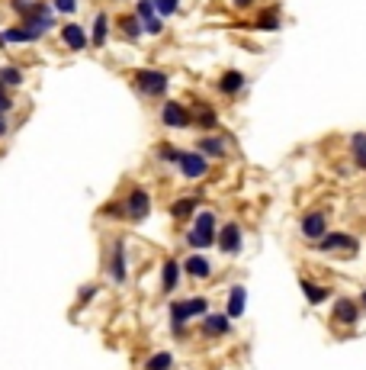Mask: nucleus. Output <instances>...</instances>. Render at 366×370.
Segmentation results:
<instances>
[{
	"label": "nucleus",
	"mask_w": 366,
	"mask_h": 370,
	"mask_svg": "<svg viewBox=\"0 0 366 370\" xmlns=\"http://www.w3.org/2000/svg\"><path fill=\"white\" fill-rule=\"evenodd\" d=\"M167 87H171V74L161 71V68H139L135 74H132V91L145 100L164 97Z\"/></svg>",
	"instance_id": "obj_1"
},
{
	"label": "nucleus",
	"mask_w": 366,
	"mask_h": 370,
	"mask_svg": "<svg viewBox=\"0 0 366 370\" xmlns=\"http://www.w3.org/2000/svg\"><path fill=\"white\" fill-rule=\"evenodd\" d=\"M187 245L190 248H209V245H215V213L202 210L193 216V225H190L187 232Z\"/></svg>",
	"instance_id": "obj_2"
},
{
	"label": "nucleus",
	"mask_w": 366,
	"mask_h": 370,
	"mask_svg": "<svg viewBox=\"0 0 366 370\" xmlns=\"http://www.w3.org/2000/svg\"><path fill=\"white\" fill-rule=\"evenodd\" d=\"M315 248L321 254H347V258H353L360 242L353 235H347V232H325V235L315 242Z\"/></svg>",
	"instance_id": "obj_3"
},
{
	"label": "nucleus",
	"mask_w": 366,
	"mask_h": 370,
	"mask_svg": "<svg viewBox=\"0 0 366 370\" xmlns=\"http://www.w3.org/2000/svg\"><path fill=\"white\" fill-rule=\"evenodd\" d=\"M158 116L167 129H190L193 126V113H190L187 103H180V100H164Z\"/></svg>",
	"instance_id": "obj_4"
},
{
	"label": "nucleus",
	"mask_w": 366,
	"mask_h": 370,
	"mask_svg": "<svg viewBox=\"0 0 366 370\" xmlns=\"http://www.w3.org/2000/svg\"><path fill=\"white\" fill-rule=\"evenodd\" d=\"M177 168L187 181H202V177L209 174V158L202 152H187V148H183L177 158Z\"/></svg>",
	"instance_id": "obj_5"
},
{
	"label": "nucleus",
	"mask_w": 366,
	"mask_h": 370,
	"mask_svg": "<svg viewBox=\"0 0 366 370\" xmlns=\"http://www.w3.org/2000/svg\"><path fill=\"white\" fill-rule=\"evenodd\" d=\"M122 210L129 219H135V223H142V219L151 213V194H148L145 187H132L129 194H125L122 200Z\"/></svg>",
	"instance_id": "obj_6"
},
{
	"label": "nucleus",
	"mask_w": 366,
	"mask_h": 370,
	"mask_svg": "<svg viewBox=\"0 0 366 370\" xmlns=\"http://www.w3.org/2000/svg\"><path fill=\"white\" fill-rule=\"evenodd\" d=\"M58 35H62V45L68 52H84V49H90V33L81 26V23H64L62 29H58Z\"/></svg>",
	"instance_id": "obj_7"
},
{
	"label": "nucleus",
	"mask_w": 366,
	"mask_h": 370,
	"mask_svg": "<svg viewBox=\"0 0 366 370\" xmlns=\"http://www.w3.org/2000/svg\"><path fill=\"white\" fill-rule=\"evenodd\" d=\"M110 277H113V284H119V286L129 280V264H125V242L122 238H116L113 248H110Z\"/></svg>",
	"instance_id": "obj_8"
},
{
	"label": "nucleus",
	"mask_w": 366,
	"mask_h": 370,
	"mask_svg": "<svg viewBox=\"0 0 366 370\" xmlns=\"http://www.w3.org/2000/svg\"><path fill=\"white\" fill-rule=\"evenodd\" d=\"M215 242H219V248L228 254V258H235V254L241 252V225H238V223H225L219 229V235H215Z\"/></svg>",
	"instance_id": "obj_9"
},
{
	"label": "nucleus",
	"mask_w": 366,
	"mask_h": 370,
	"mask_svg": "<svg viewBox=\"0 0 366 370\" xmlns=\"http://www.w3.org/2000/svg\"><path fill=\"white\" fill-rule=\"evenodd\" d=\"M45 35L39 29L26 26V23H16V26H7L4 29V43L7 45H29V43H42Z\"/></svg>",
	"instance_id": "obj_10"
},
{
	"label": "nucleus",
	"mask_w": 366,
	"mask_h": 370,
	"mask_svg": "<svg viewBox=\"0 0 366 370\" xmlns=\"http://www.w3.org/2000/svg\"><path fill=\"white\" fill-rule=\"evenodd\" d=\"M244 84H248V77H244L238 68L222 71V77L215 81V87H219L222 97H235V94H241V91H244Z\"/></svg>",
	"instance_id": "obj_11"
},
{
	"label": "nucleus",
	"mask_w": 366,
	"mask_h": 370,
	"mask_svg": "<svg viewBox=\"0 0 366 370\" xmlns=\"http://www.w3.org/2000/svg\"><path fill=\"white\" fill-rule=\"evenodd\" d=\"M113 23H116V33L122 35V39H129V43H139L142 35H145L142 20L135 13H119V16H113Z\"/></svg>",
	"instance_id": "obj_12"
},
{
	"label": "nucleus",
	"mask_w": 366,
	"mask_h": 370,
	"mask_svg": "<svg viewBox=\"0 0 366 370\" xmlns=\"http://www.w3.org/2000/svg\"><path fill=\"white\" fill-rule=\"evenodd\" d=\"M196 152H202L206 158H225L228 155V142L222 139V135H215V133H209V135H200V142H196Z\"/></svg>",
	"instance_id": "obj_13"
},
{
	"label": "nucleus",
	"mask_w": 366,
	"mask_h": 370,
	"mask_svg": "<svg viewBox=\"0 0 366 370\" xmlns=\"http://www.w3.org/2000/svg\"><path fill=\"white\" fill-rule=\"evenodd\" d=\"M206 338H222V335H228L231 332V322H228V315H222V313H206L202 315V328H200Z\"/></svg>",
	"instance_id": "obj_14"
},
{
	"label": "nucleus",
	"mask_w": 366,
	"mask_h": 370,
	"mask_svg": "<svg viewBox=\"0 0 366 370\" xmlns=\"http://www.w3.org/2000/svg\"><path fill=\"white\" fill-rule=\"evenodd\" d=\"M299 229H302V235L309 238V242H318V238L328 232V216H325L321 210H318V213H309V216L302 219V225H299Z\"/></svg>",
	"instance_id": "obj_15"
},
{
	"label": "nucleus",
	"mask_w": 366,
	"mask_h": 370,
	"mask_svg": "<svg viewBox=\"0 0 366 370\" xmlns=\"http://www.w3.org/2000/svg\"><path fill=\"white\" fill-rule=\"evenodd\" d=\"M110 13H103V10H100L97 16H93V26H90V45H93V49H103L106 43H110Z\"/></svg>",
	"instance_id": "obj_16"
},
{
	"label": "nucleus",
	"mask_w": 366,
	"mask_h": 370,
	"mask_svg": "<svg viewBox=\"0 0 366 370\" xmlns=\"http://www.w3.org/2000/svg\"><path fill=\"white\" fill-rule=\"evenodd\" d=\"M280 26H283V13H280L277 7L257 10V16H254V29H261V33H277Z\"/></svg>",
	"instance_id": "obj_17"
},
{
	"label": "nucleus",
	"mask_w": 366,
	"mask_h": 370,
	"mask_svg": "<svg viewBox=\"0 0 366 370\" xmlns=\"http://www.w3.org/2000/svg\"><path fill=\"white\" fill-rule=\"evenodd\" d=\"M190 113H193V126L206 129V133H215V129H219V113L209 103H196V110H190Z\"/></svg>",
	"instance_id": "obj_18"
},
{
	"label": "nucleus",
	"mask_w": 366,
	"mask_h": 370,
	"mask_svg": "<svg viewBox=\"0 0 366 370\" xmlns=\"http://www.w3.org/2000/svg\"><path fill=\"white\" fill-rule=\"evenodd\" d=\"M334 319L341 322V325H357L360 319V306L353 300H347V296H341L338 303H334Z\"/></svg>",
	"instance_id": "obj_19"
},
{
	"label": "nucleus",
	"mask_w": 366,
	"mask_h": 370,
	"mask_svg": "<svg viewBox=\"0 0 366 370\" xmlns=\"http://www.w3.org/2000/svg\"><path fill=\"white\" fill-rule=\"evenodd\" d=\"M180 267H183V274H187V277H193V280H206L209 274H212V264H209L202 254H190V258L183 261Z\"/></svg>",
	"instance_id": "obj_20"
},
{
	"label": "nucleus",
	"mask_w": 366,
	"mask_h": 370,
	"mask_svg": "<svg viewBox=\"0 0 366 370\" xmlns=\"http://www.w3.org/2000/svg\"><path fill=\"white\" fill-rule=\"evenodd\" d=\"M180 274H183V267H180L173 258H167L164 267H161V290H164V293H173V290H177Z\"/></svg>",
	"instance_id": "obj_21"
},
{
	"label": "nucleus",
	"mask_w": 366,
	"mask_h": 370,
	"mask_svg": "<svg viewBox=\"0 0 366 370\" xmlns=\"http://www.w3.org/2000/svg\"><path fill=\"white\" fill-rule=\"evenodd\" d=\"M187 306H183V300H177V303H171V332H173V338H183L187 335Z\"/></svg>",
	"instance_id": "obj_22"
},
{
	"label": "nucleus",
	"mask_w": 366,
	"mask_h": 370,
	"mask_svg": "<svg viewBox=\"0 0 366 370\" xmlns=\"http://www.w3.org/2000/svg\"><path fill=\"white\" fill-rule=\"evenodd\" d=\"M196 206H200V196H177V200L171 203V216L173 219H190L196 213Z\"/></svg>",
	"instance_id": "obj_23"
},
{
	"label": "nucleus",
	"mask_w": 366,
	"mask_h": 370,
	"mask_svg": "<svg viewBox=\"0 0 366 370\" xmlns=\"http://www.w3.org/2000/svg\"><path fill=\"white\" fill-rule=\"evenodd\" d=\"M23 81H26L23 68H16V65H0V84L7 87V91H16V87H23Z\"/></svg>",
	"instance_id": "obj_24"
},
{
	"label": "nucleus",
	"mask_w": 366,
	"mask_h": 370,
	"mask_svg": "<svg viewBox=\"0 0 366 370\" xmlns=\"http://www.w3.org/2000/svg\"><path fill=\"white\" fill-rule=\"evenodd\" d=\"M350 158L360 171H366V133H353L350 135Z\"/></svg>",
	"instance_id": "obj_25"
},
{
	"label": "nucleus",
	"mask_w": 366,
	"mask_h": 370,
	"mask_svg": "<svg viewBox=\"0 0 366 370\" xmlns=\"http://www.w3.org/2000/svg\"><path fill=\"white\" fill-rule=\"evenodd\" d=\"M244 300H248V293H244V286H231V293H228V319H238V315L244 313Z\"/></svg>",
	"instance_id": "obj_26"
},
{
	"label": "nucleus",
	"mask_w": 366,
	"mask_h": 370,
	"mask_svg": "<svg viewBox=\"0 0 366 370\" xmlns=\"http://www.w3.org/2000/svg\"><path fill=\"white\" fill-rule=\"evenodd\" d=\"M299 286H302V293H305V300H309V303H315V306H318V303H325L328 300V296H331V293H328V290H325V286H315V284H311V280H299Z\"/></svg>",
	"instance_id": "obj_27"
},
{
	"label": "nucleus",
	"mask_w": 366,
	"mask_h": 370,
	"mask_svg": "<svg viewBox=\"0 0 366 370\" xmlns=\"http://www.w3.org/2000/svg\"><path fill=\"white\" fill-rule=\"evenodd\" d=\"M171 364H173L171 351H158V354H151L145 361V370H171Z\"/></svg>",
	"instance_id": "obj_28"
},
{
	"label": "nucleus",
	"mask_w": 366,
	"mask_h": 370,
	"mask_svg": "<svg viewBox=\"0 0 366 370\" xmlns=\"http://www.w3.org/2000/svg\"><path fill=\"white\" fill-rule=\"evenodd\" d=\"M183 306H187V315H190V319H196V315H206V313H209V300H206V296H190V300H183Z\"/></svg>",
	"instance_id": "obj_29"
},
{
	"label": "nucleus",
	"mask_w": 366,
	"mask_h": 370,
	"mask_svg": "<svg viewBox=\"0 0 366 370\" xmlns=\"http://www.w3.org/2000/svg\"><path fill=\"white\" fill-rule=\"evenodd\" d=\"M132 13L139 16L142 23H148L158 16V10H154V0H135V10H132Z\"/></svg>",
	"instance_id": "obj_30"
},
{
	"label": "nucleus",
	"mask_w": 366,
	"mask_h": 370,
	"mask_svg": "<svg viewBox=\"0 0 366 370\" xmlns=\"http://www.w3.org/2000/svg\"><path fill=\"white\" fill-rule=\"evenodd\" d=\"M180 152H183V148H177L173 142H161V145H158V158L161 161H171V164H177Z\"/></svg>",
	"instance_id": "obj_31"
},
{
	"label": "nucleus",
	"mask_w": 366,
	"mask_h": 370,
	"mask_svg": "<svg viewBox=\"0 0 366 370\" xmlns=\"http://www.w3.org/2000/svg\"><path fill=\"white\" fill-rule=\"evenodd\" d=\"M52 7H55L58 16H74L77 7H81V0H52Z\"/></svg>",
	"instance_id": "obj_32"
},
{
	"label": "nucleus",
	"mask_w": 366,
	"mask_h": 370,
	"mask_svg": "<svg viewBox=\"0 0 366 370\" xmlns=\"http://www.w3.org/2000/svg\"><path fill=\"white\" fill-rule=\"evenodd\" d=\"M154 10H158L161 20H167V16H173L180 10V0H154Z\"/></svg>",
	"instance_id": "obj_33"
},
{
	"label": "nucleus",
	"mask_w": 366,
	"mask_h": 370,
	"mask_svg": "<svg viewBox=\"0 0 366 370\" xmlns=\"http://www.w3.org/2000/svg\"><path fill=\"white\" fill-rule=\"evenodd\" d=\"M100 293V286L97 284H87V286H81V293H77V306H90V300H93V296Z\"/></svg>",
	"instance_id": "obj_34"
},
{
	"label": "nucleus",
	"mask_w": 366,
	"mask_h": 370,
	"mask_svg": "<svg viewBox=\"0 0 366 370\" xmlns=\"http://www.w3.org/2000/svg\"><path fill=\"white\" fill-rule=\"evenodd\" d=\"M13 110V97H10V91L4 84H0V116H7V113Z\"/></svg>",
	"instance_id": "obj_35"
},
{
	"label": "nucleus",
	"mask_w": 366,
	"mask_h": 370,
	"mask_svg": "<svg viewBox=\"0 0 366 370\" xmlns=\"http://www.w3.org/2000/svg\"><path fill=\"white\" fill-rule=\"evenodd\" d=\"M33 4H35V0H10V10H13L16 16H23L29 7H33Z\"/></svg>",
	"instance_id": "obj_36"
},
{
	"label": "nucleus",
	"mask_w": 366,
	"mask_h": 370,
	"mask_svg": "<svg viewBox=\"0 0 366 370\" xmlns=\"http://www.w3.org/2000/svg\"><path fill=\"white\" fill-rule=\"evenodd\" d=\"M103 216H125L122 200H119V203H110V206H103Z\"/></svg>",
	"instance_id": "obj_37"
},
{
	"label": "nucleus",
	"mask_w": 366,
	"mask_h": 370,
	"mask_svg": "<svg viewBox=\"0 0 366 370\" xmlns=\"http://www.w3.org/2000/svg\"><path fill=\"white\" fill-rule=\"evenodd\" d=\"M254 4H257V0H231V7H235V10H251Z\"/></svg>",
	"instance_id": "obj_38"
},
{
	"label": "nucleus",
	"mask_w": 366,
	"mask_h": 370,
	"mask_svg": "<svg viewBox=\"0 0 366 370\" xmlns=\"http://www.w3.org/2000/svg\"><path fill=\"white\" fill-rule=\"evenodd\" d=\"M10 133V123H7V116H0V139Z\"/></svg>",
	"instance_id": "obj_39"
},
{
	"label": "nucleus",
	"mask_w": 366,
	"mask_h": 370,
	"mask_svg": "<svg viewBox=\"0 0 366 370\" xmlns=\"http://www.w3.org/2000/svg\"><path fill=\"white\" fill-rule=\"evenodd\" d=\"M0 49H7V43H4V33H0Z\"/></svg>",
	"instance_id": "obj_40"
},
{
	"label": "nucleus",
	"mask_w": 366,
	"mask_h": 370,
	"mask_svg": "<svg viewBox=\"0 0 366 370\" xmlns=\"http://www.w3.org/2000/svg\"><path fill=\"white\" fill-rule=\"evenodd\" d=\"M360 303H363V309H366V290H363V296H360Z\"/></svg>",
	"instance_id": "obj_41"
}]
</instances>
